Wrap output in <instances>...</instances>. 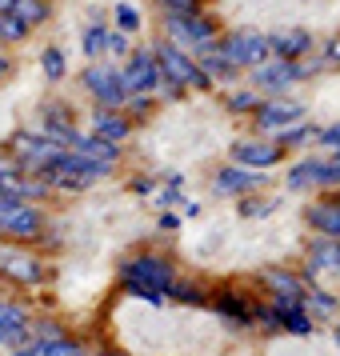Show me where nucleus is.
I'll list each match as a JSON object with an SVG mask.
<instances>
[{"label":"nucleus","instance_id":"obj_1","mask_svg":"<svg viewBox=\"0 0 340 356\" xmlns=\"http://www.w3.org/2000/svg\"><path fill=\"white\" fill-rule=\"evenodd\" d=\"M164 24H168V40H172L177 49L193 52V56L216 49V36H220V29H216L209 17H200V13H168V17H164Z\"/></svg>","mask_w":340,"mask_h":356},{"label":"nucleus","instance_id":"obj_2","mask_svg":"<svg viewBox=\"0 0 340 356\" xmlns=\"http://www.w3.org/2000/svg\"><path fill=\"white\" fill-rule=\"evenodd\" d=\"M216 56H225L232 68H257L264 65L268 56H273V49H268V36L252 33V29H236V33L228 36H216Z\"/></svg>","mask_w":340,"mask_h":356},{"label":"nucleus","instance_id":"obj_3","mask_svg":"<svg viewBox=\"0 0 340 356\" xmlns=\"http://www.w3.org/2000/svg\"><path fill=\"white\" fill-rule=\"evenodd\" d=\"M156 60H161V72L168 76L172 84H180V88H200V92H209L212 81L204 76V68L193 60V52L177 49L172 40H156Z\"/></svg>","mask_w":340,"mask_h":356},{"label":"nucleus","instance_id":"obj_4","mask_svg":"<svg viewBox=\"0 0 340 356\" xmlns=\"http://www.w3.org/2000/svg\"><path fill=\"white\" fill-rule=\"evenodd\" d=\"M120 84L124 92H156L164 84V72H161V60L152 49H140V52H129V60L120 68Z\"/></svg>","mask_w":340,"mask_h":356},{"label":"nucleus","instance_id":"obj_5","mask_svg":"<svg viewBox=\"0 0 340 356\" xmlns=\"http://www.w3.org/2000/svg\"><path fill=\"white\" fill-rule=\"evenodd\" d=\"M172 264L161 257H136L124 264V289L129 292H140V289H156V292H168L172 289Z\"/></svg>","mask_w":340,"mask_h":356},{"label":"nucleus","instance_id":"obj_6","mask_svg":"<svg viewBox=\"0 0 340 356\" xmlns=\"http://www.w3.org/2000/svg\"><path fill=\"white\" fill-rule=\"evenodd\" d=\"M40 209H33L29 200H20V196H8L0 193V232H8V236H17V241H29L40 232Z\"/></svg>","mask_w":340,"mask_h":356},{"label":"nucleus","instance_id":"obj_7","mask_svg":"<svg viewBox=\"0 0 340 356\" xmlns=\"http://www.w3.org/2000/svg\"><path fill=\"white\" fill-rule=\"evenodd\" d=\"M13 148L20 152V164L36 172V168H52V164L65 161V145L52 140V136H29V132H17L13 136Z\"/></svg>","mask_w":340,"mask_h":356},{"label":"nucleus","instance_id":"obj_8","mask_svg":"<svg viewBox=\"0 0 340 356\" xmlns=\"http://www.w3.org/2000/svg\"><path fill=\"white\" fill-rule=\"evenodd\" d=\"M84 84H88V92L100 100V108H124V104H129V92H124V84H120V72L108 68V65H88Z\"/></svg>","mask_w":340,"mask_h":356},{"label":"nucleus","instance_id":"obj_9","mask_svg":"<svg viewBox=\"0 0 340 356\" xmlns=\"http://www.w3.org/2000/svg\"><path fill=\"white\" fill-rule=\"evenodd\" d=\"M324 60H316V65H300V60H280V56H268L264 65L252 68V81L260 84V88H284V84L292 81H305L308 72H316Z\"/></svg>","mask_w":340,"mask_h":356},{"label":"nucleus","instance_id":"obj_10","mask_svg":"<svg viewBox=\"0 0 340 356\" xmlns=\"http://www.w3.org/2000/svg\"><path fill=\"white\" fill-rule=\"evenodd\" d=\"M284 184H289L292 193H300V188H328V184H340V164L321 161V156H308V161H300L296 168H292Z\"/></svg>","mask_w":340,"mask_h":356},{"label":"nucleus","instance_id":"obj_11","mask_svg":"<svg viewBox=\"0 0 340 356\" xmlns=\"http://www.w3.org/2000/svg\"><path fill=\"white\" fill-rule=\"evenodd\" d=\"M252 113H257V129L273 132V129L296 124V120L305 116V104H300V100H289V97H273V100H260Z\"/></svg>","mask_w":340,"mask_h":356},{"label":"nucleus","instance_id":"obj_12","mask_svg":"<svg viewBox=\"0 0 340 356\" xmlns=\"http://www.w3.org/2000/svg\"><path fill=\"white\" fill-rule=\"evenodd\" d=\"M29 340V312L20 305H8V300H0V344H8V348H20Z\"/></svg>","mask_w":340,"mask_h":356},{"label":"nucleus","instance_id":"obj_13","mask_svg":"<svg viewBox=\"0 0 340 356\" xmlns=\"http://www.w3.org/2000/svg\"><path fill=\"white\" fill-rule=\"evenodd\" d=\"M0 273L20 280V284H40V280H44L40 260L29 257V252H0Z\"/></svg>","mask_w":340,"mask_h":356},{"label":"nucleus","instance_id":"obj_14","mask_svg":"<svg viewBox=\"0 0 340 356\" xmlns=\"http://www.w3.org/2000/svg\"><path fill=\"white\" fill-rule=\"evenodd\" d=\"M268 49H273V56H280V60H300V56L312 49V33H305V29L273 33L268 36Z\"/></svg>","mask_w":340,"mask_h":356},{"label":"nucleus","instance_id":"obj_15","mask_svg":"<svg viewBox=\"0 0 340 356\" xmlns=\"http://www.w3.org/2000/svg\"><path fill=\"white\" fill-rule=\"evenodd\" d=\"M280 152L284 148L280 145H257V140H241V145L232 148V156H236V164H244V168H268V164L280 161Z\"/></svg>","mask_w":340,"mask_h":356},{"label":"nucleus","instance_id":"obj_16","mask_svg":"<svg viewBox=\"0 0 340 356\" xmlns=\"http://www.w3.org/2000/svg\"><path fill=\"white\" fill-rule=\"evenodd\" d=\"M132 124L124 120V116L116 113V108H104V113L92 116V136H100V140H108V145H120V140H129Z\"/></svg>","mask_w":340,"mask_h":356},{"label":"nucleus","instance_id":"obj_17","mask_svg":"<svg viewBox=\"0 0 340 356\" xmlns=\"http://www.w3.org/2000/svg\"><path fill=\"white\" fill-rule=\"evenodd\" d=\"M260 168H225L220 177H216V193L220 196H236V193H248V188H257L260 184Z\"/></svg>","mask_w":340,"mask_h":356},{"label":"nucleus","instance_id":"obj_18","mask_svg":"<svg viewBox=\"0 0 340 356\" xmlns=\"http://www.w3.org/2000/svg\"><path fill=\"white\" fill-rule=\"evenodd\" d=\"M264 280H268V289L276 292L280 312H284V308H300V305H305V289L296 284V276H289V273H268Z\"/></svg>","mask_w":340,"mask_h":356},{"label":"nucleus","instance_id":"obj_19","mask_svg":"<svg viewBox=\"0 0 340 356\" xmlns=\"http://www.w3.org/2000/svg\"><path fill=\"white\" fill-rule=\"evenodd\" d=\"M308 225L337 241L340 236V200H321V204H312V209H308Z\"/></svg>","mask_w":340,"mask_h":356},{"label":"nucleus","instance_id":"obj_20","mask_svg":"<svg viewBox=\"0 0 340 356\" xmlns=\"http://www.w3.org/2000/svg\"><path fill=\"white\" fill-rule=\"evenodd\" d=\"M72 152H81V156H88L97 164H108V168L116 164V145L100 140V136H72Z\"/></svg>","mask_w":340,"mask_h":356},{"label":"nucleus","instance_id":"obj_21","mask_svg":"<svg viewBox=\"0 0 340 356\" xmlns=\"http://www.w3.org/2000/svg\"><path fill=\"white\" fill-rule=\"evenodd\" d=\"M332 268H340V244L328 236V241L312 244V257H308V273H332Z\"/></svg>","mask_w":340,"mask_h":356},{"label":"nucleus","instance_id":"obj_22","mask_svg":"<svg viewBox=\"0 0 340 356\" xmlns=\"http://www.w3.org/2000/svg\"><path fill=\"white\" fill-rule=\"evenodd\" d=\"M8 13H13L24 29H36V24H44V20H49V0H13V8H8Z\"/></svg>","mask_w":340,"mask_h":356},{"label":"nucleus","instance_id":"obj_23","mask_svg":"<svg viewBox=\"0 0 340 356\" xmlns=\"http://www.w3.org/2000/svg\"><path fill=\"white\" fill-rule=\"evenodd\" d=\"M196 65L204 68V76H216V81H232V76H236V68L228 65L225 56H216V52H200V60H196Z\"/></svg>","mask_w":340,"mask_h":356},{"label":"nucleus","instance_id":"obj_24","mask_svg":"<svg viewBox=\"0 0 340 356\" xmlns=\"http://www.w3.org/2000/svg\"><path fill=\"white\" fill-rule=\"evenodd\" d=\"M216 308H220V312H228L236 324H252V321H257V308H248L241 296H220V300H216Z\"/></svg>","mask_w":340,"mask_h":356},{"label":"nucleus","instance_id":"obj_25","mask_svg":"<svg viewBox=\"0 0 340 356\" xmlns=\"http://www.w3.org/2000/svg\"><path fill=\"white\" fill-rule=\"evenodd\" d=\"M104 40H108V29L104 24H92V29H84V40H81V49L88 60H100V52H104Z\"/></svg>","mask_w":340,"mask_h":356},{"label":"nucleus","instance_id":"obj_26","mask_svg":"<svg viewBox=\"0 0 340 356\" xmlns=\"http://www.w3.org/2000/svg\"><path fill=\"white\" fill-rule=\"evenodd\" d=\"M29 353H36V356H84L72 340H36Z\"/></svg>","mask_w":340,"mask_h":356},{"label":"nucleus","instance_id":"obj_27","mask_svg":"<svg viewBox=\"0 0 340 356\" xmlns=\"http://www.w3.org/2000/svg\"><path fill=\"white\" fill-rule=\"evenodd\" d=\"M280 328H289V332H296V337H305V332H312V321L305 316V308H284V312H280Z\"/></svg>","mask_w":340,"mask_h":356},{"label":"nucleus","instance_id":"obj_28","mask_svg":"<svg viewBox=\"0 0 340 356\" xmlns=\"http://www.w3.org/2000/svg\"><path fill=\"white\" fill-rule=\"evenodd\" d=\"M308 136H316V124H289V129H280L276 145H280V148H289V145H305Z\"/></svg>","mask_w":340,"mask_h":356},{"label":"nucleus","instance_id":"obj_29","mask_svg":"<svg viewBox=\"0 0 340 356\" xmlns=\"http://www.w3.org/2000/svg\"><path fill=\"white\" fill-rule=\"evenodd\" d=\"M29 36V29L20 24L13 13H0V40H8V44H17V40H24Z\"/></svg>","mask_w":340,"mask_h":356},{"label":"nucleus","instance_id":"obj_30","mask_svg":"<svg viewBox=\"0 0 340 356\" xmlns=\"http://www.w3.org/2000/svg\"><path fill=\"white\" fill-rule=\"evenodd\" d=\"M40 68H44V76H49V81H60V76H65V52L60 49H49L44 52V56H40Z\"/></svg>","mask_w":340,"mask_h":356},{"label":"nucleus","instance_id":"obj_31","mask_svg":"<svg viewBox=\"0 0 340 356\" xmlns=\"http://www.w3.org/2000/svg\"><path fill=\"white\" fill-rule=\"evenodd\" d=\"M116 24H120L124 33H136V29H140V13H136L132 4H116Z\"/></svg>","mask_w":340,"mask_h":356},{"label":"nucleus","instance_id":"obj_32","mask_svg":"<svg viewBox=\"0 0 340 356\" xmlns=\"http://www.w3.org/2000/svg\"><path fill=\"white\" fill-rule=\"evenodd\" d=\"M257 104H260L257 92H232V97H228V108H232V113H248V108H257Z\"/></svg>","mask_w":340,"mask_h":356},{"label":"nucleus","instance_id":"obj_33","mask_svg":"<svg viewBox=\"0 0 340 356\" xmlns=\"http://www.w3.org/2000/svg\"><path fill=\"white\" fill-rule=\"evenodd\" d=\"M104 49L113 52V56H129V33H108Z\"/></svg>","mask_w":340,"mask_h":356},{"label":"nucleus","instance_id":"obj_34","mask_svg":"<svg viewBox=\"0 0 340 356\" xmlns=\"http://www.w3.org/2000/svg\"><path fill=\"white\" fill-rule=\"evenodd\" d=\"M276 204H280V200H260V204H252V200H244V204H241V212H244V216H268V212H276Z\"/></svg>","mask_w":340,"mask_h":356},{"label":"nucleus","instance_id":"obj_35","mask_svg":"<svg viewBox=\"0 0 340 356\" xmlns=\"http://www.w3.org/2000/svg\"><path fill=\"white\" fill-rule=\"evenodd\" d=\"M164 13H196L200 8V0H156Z\"/></svg>","mask_w":340,"mask_h":356},{"label":"nucleus","instance_id":"obj_36","mask_svg":"<svg viewBox=\"0 0 340 356\" xmlns=\"http://www.w3.org/2000/svg\"><path fill=\"white\" fill-rule=\"evenodd\" d=\"M168 292H172L177 300H193V305H200V300H204L196 289H184V284H177V280H172V289H168Z\"/></svg>","mask_w":340,"mask_h":356},{"label":"nucleus","instance_id":"obj_37","mask_svg":"<svg viewBox=\"0 0 340 356\" xmlns=\"http://www.w3.org/2000/svg\"><path fill=\"white\" fill-rule=\"evenodd\" d=\"M308 300H312V305L321 308V312H332V308H337V300H332V296H328V292H316V289L308 292Z\"/></svg>","mask_w":340,"mask_h":356},{"label":"nucleus","instance_id":"obj_38","mask_svg":"<svg viewBox=\"0 0 340 356\" xmlns=\"http://www.w3.org/2000/svg\"><path fill=\"white\" fill-rule=\"evenodd\" d=\"M324 65H340V36H332L324 44Z\"/></svg>","mask_w":340,"mask_h":356},{"label":"nucleus","instance_id":"obj_39","mask_svg":"<svg viewBox=\"0 0 340 356\" xmlns=\"http://www.w3.org/2000/svg\"><path fill=\"white\" fill-rule=\"evenodd\" d=\"M316 140H321V145H337V148H340V124H332V129L316 132Z\"/></svg>","mask_w":340,"mask_h":356},{"label":"nucleus","instance_id":"obj_40","mask_svg":"<svg viewBox=\"0 0 340 356\" xmlns=\"http://www.w3.org/2000/svg\"><path fill=\"white\" fill-rule=\"evenodd\" d=\"M4 72H8V56H0V76H4Z\"/></svg>","mask_w":340,"mask_h":356},{"label":"nucleus","instance_id":"obj_41","mask_svg":"<svg viewBox=\"0 0 340 356\" xmlns=\"http://www.w3.org/2000/svg\"><path fill=\"white\" fill-rule=\"evenodd\" d=\"M17 356H36V353H24V348H17Z\"/></svg>","mask_w":340,"mask_h":356},{"label":"nucleus","instance_id":"obj_42","mask_svg":"<svg viewBox=\"0 0 340 356\" xmlns=\"http://www.w3.org/2000/svg\"><path fill=\"white\" fill-rule=\"evenodd\" d=\"M332 164H340V148H337V156H332Z\"/></svg>","mask_w":340,"mask_h":356},{"label":"nucleus","instance_id":"obj_43","mask_svg":"<svg viewBox=\"0 0 340 356\" xmlns=\"http://www.w3.org/2000/svg\"><path fill=\"white\" fill-rule=\"evenodd\" d=\"M337 340H340V328H337Z\"/></svg>","mask_w":340,"mask_h":356}]
</instances>
